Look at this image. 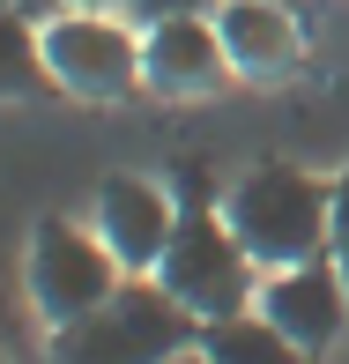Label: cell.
I'll list each match as a JSON object with an SVG mask.
<instances>
[{
    "label": "cell",
    "mask_w": 349,
    "mask_h": 364,
    "mask_svg": "<svg viewBox=\"0 0 349 364\" xmlns=\"http://www.w3.org/2000/svg\"><path fill=\"white\" fill-rule=\"evenodd\" d=\"M156 283L193 312V320H230V312L253 305V253L238 245V230L215 216L208 201V171L201 164H178V223H171V245L156 260Z\"/></svg>",
    "instance_id": "1"
},
{
    "label": "cell",
    "mask_w": 349,
    "mask_h": 364,
    "mask_svg": "<svg viewBox=\"0 0 349 364\" xmlns=\"http://www.w3.org/2000/svg\"><path fill=\"white\" fill-rule=\"evenodd\" d=\"M327 216H335V186H320L297 164H253L238 186L223 193V223L253 253V268H297V260L327 253Z\"/></svg>",
    "instance_id": "2"
},
{
    "label": "cell",
    "mask_w": 349,
    "mask_h": 364,
    "mask_svg": "<svg viewBox=\"0 0 349 364\" xmlns=\"http://www.w3.org/2000/svg\"><path fill=\"white\" fill-rule=\"evenodd\" d=\"M201 342V320L163 283H119L97 312L60 327V364H163Z\"/></svg>",
    "instance_id": "3"
},
{
    "label": "cell",
    "mask_w": 349,
    "mask_h": 364,
    "mask_svg": "<svg viewBox=\"0 0 349 364\" xmlns=\"http://www.w3.org/2000/svg\"><path fill=\"white\" fill-rule=\"evenodd\" d=\"M112 290H119L112 245L90 238V230H75L68 216H45L38 245H30V297H38V312L53 327H68V320H82V312H97Z\"/></svg>",
    "instance_id": "4"
},
{
    "label": "cell",
    "mask_w": 349,
    "mask_h": 364,
    "mask_svg": "<svg viewBox=\"0 0 349 364\" xmlns=\"http://www.w3.org/2000/svg\"><path fill=\"white\" fill-rule=\"evenodd\" d=\"M45 68L68 97H127L141 75V38L112 15H53L45 23Z\"/></svg>",
    "instance_id": "5"
},
{
    "label": "cell",
    "mask_w": 349,
    "mask_h": 364,
    "mask_svg": "<svg viewBox=\"0 0 349 364\" xmlns=\"http://www.w3.org/2000/svg\"><path fill=\"white\" fill-rule=\"evenodd\" d=\"M260 312L282 327V335L297 342V350H335L342 327H349V283L335 275V260H297V268H275L268 283H260Z\"/></svg>",
    "instance_id": "6"
},
{
    "label": "cell",
    "mask_w": 349,
    "mask_h": 364,
    "mask_svg": "<svg viewBox=\"0 0 349 364\" xmlns=\"http://www.w3.org/2000/svg\"><path fill=\"white\" fill-rule=\"evenodd\" d=\"M171 223H178V201L156 186V178H104L97 186V238L112 245V260H119L127 275H156L163 245H171Z\"/></svg>",
    "instance_id": "7"
},
{
    "label": "cell",
    "mask_w": 349,
    "mask_h": 364,
    "mask_svg": "<svg viewBox=\"0 0 349 364\" xmlns=\"http://www.w3.org/2000/svg\"><path fill=\"white\" fill-rule=\"evenodd\" d=\"M141 75L156 82V90H215V82L230 75V53H223V30H215V15H171V23H149L141 30Z\"/></svg>",
    "instance_id": "8"
},
{
    "label": "cell",
    "mask_w": 349,
    "mask_h": 364,
    "mask_svg": "<svg viewBox=\"0 0 349 364\" xmlns=\"http://www.w3.org/2000/svg\"><path fill=\"white\" fill-rule=\"evenodd\" d=\"M215 30H223V53L238 75H290L297 53H305V30L282 0H223L215 8Z\"/></svg>",
    "instance_id": "9"
},
{
    "label": "cell",
    "mask_w": 349,
    "mask_h": 364,
    "mask_svg": "<svg viewBox=\"0 0 349 364\" xmlns=\"http://www.w3.org/2000/svg\"><path fill=\"white\" fill-rule=\"evenodd\" d=\"M201 357H208V364H312V350H297L268 312L208 320V327H201Z\"/></svg>",
    "instance_id": "10"
},
{
    "label": "cell",
    "mask_w": 349,
    "mask_h": 364,
    "mask_svg": "<svg viewBox=\"0 0 349 364\" xmlns=\"http://www.w3.org/2000/svg\"><path fill=\"white\" fill-rule=\"evenodd\" d=\"M45 90H60L53 68H45V30H30V15L0 0V105L45 97Z\"/></svg>",
    "instance_id": "11"
},
{
    "label": "cell",
    "mask_w": 349,
    "mask_h": 364,
    "mask_svg": "<svg viewBox=\"0 0 349 364\" xmlns=\"http://www.w3.org/2000/svg\"><path fill=\"white\" fill-rule=\"evenodd\" d=\"M327 260H335V275L349 283V171L335 178V216H327Z\"/></svg>",
    "instance_id": "12"
},
{
    "label": "cell",
    "mask_w": 349,
    "mask_h": 364,
    "mask_svg": "<svg viewBox=\"0 0 349 364\" xmlns=\"http://www.w3.org/2000/svg\"><path fill=\"white\" fill-rule=\"evenodd\" d=\"M141 23H171V15H215L223 0H127Z\"/></svg>",
    "instance_id": "13"
},
{
    "label": "cell",
    "mask_w": 349,
    "mask_h": 364,
    "mask_svg": "<svg viewBox=\"0 0 349 364\" xmlns=\"http://www.w3.org/2000/svg\"><path fill=\"white\" fill-rule=\"evenodd\" d=\"M8 8H23V15H45V8H60V0H8Z\"/></svg>",
    "instance_id": "14"
},
{
    "label": "cell",
    "mask_w": 349,
    "mask_h": 364,
    "mask_svg": "<svg viewBox=\"0 0 349 364\" xmlns=\"http://www.w3.org/2000/svg\"><path fill=\"white\" fill-rule=\"evenodd\" d=\"M163 364H208V357H201V342H193V350H178V357H163Z\"/></svg>",
    "instance_id": "15"
},
{
    "label": "cell",
    "mask_w": 349,
    "mask_h": 364,
    "mask_svg": "<svg viewBox=\"0 0 349 364\" xmlns=\"http://www.w3.org/2000/svg\"><path fill=\"white\" fill-rule=\"evenodd\" d=\"M75 8H104V0H75Z\"/></svg>",
    "instance_id": "16"
}]
</instances>
